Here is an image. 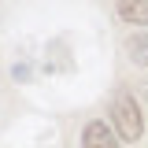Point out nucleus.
<instances>
[{"mask_svg":"<svg viewBox=\"0 0 148 148\" xmlns=\"http://www.w3.org/2000/svg\"><path fill=\"white\" fill-rule=\"evenodd\" d=\"M130 59L137 63V67H148V30H141V34H133L130 37Z\"/></svg>","mask_w":148,"mask_h":148,"instance_id":"20e7f679","label":"nucleus"},{"mask_svg":"<svg viewBox=\"0 0 148 148\" xmlns=\"http://www.w3.org/2000/svg\"><path fill=\"white\" fill-rule=\"evenodd\" d=\"M82 148H122L119 145V133L104 122H89L82 130Z\"/></svg>","mask_w":148,"mask_h":148,"instance_id":"f03ea898","label":"nucleus"},{"mask_svg":"<svg viewBox=\"0 0 148 148\" xmlns=\"http://www.w3.org/2000/svg\"><path fill=\"white\" fill-rule=\"evenodd\" d=\"M111 119H115V133L122 137V141H141V133H145V119H141V104L130 96V92H119L115 96V104H111Z\"/></svg>","mask_w":148,"mask_h":148,"instance_id":"f257e3e1","label":"nucleus"},{"mask_svg":"<svg viewBox=\"0 0 148 148\" xmlns=\"http://www.w3.org/2000/svg\"><path fill=\"white\" fill-rule=\"evenodd\" d=\"M119 15L126 18V22H133V26H148V4H141V0H122L119 4Z\"/></svg>","mask_w":148,"mask_h":148,"instance_id":"7ed1b4c3","label":"nucleus"}]
</instances>
